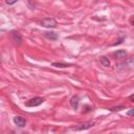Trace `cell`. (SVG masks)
<instances>
[{
	"mask_svg": "<svg viewBox=\"0 0 134 134\" xmlns=\"http://www.w3.org/2000/svg\"><path fill=\"white\" fill-rule=\"evenodd\" d=\"M14 122H15L18 127H20V128H22V127H24V126L26 125V120H25V118H23L22 116H15V117H14Z\"/></svg>",
	"mask_w": 134,
	"mask_h": 134,
	"instance_id": "obj_3",
	"label": "cell"
},
{
	"mask_svg": "<svg viewBox=\"0 0 134 134\" xmlns=\"http://www.w3.org/2000/svg\"><path fill=\"white\" fill-rule=\"evenodd\" d=\"M40 24L41 26H44V27H55L57 21L52 18H45L40 21Z\"/></svg>",
	"mask_w": 134,
	"mask_h": 134,
	"instance_id": "obj_1",
	"label": "cell"
},
{
	"mask_svg": "<svg viewBox=\"0 0 134 134\" xmlns=\"http://www.w3.org/2000/svg\"><path fill=\"white\" fill-rule=\"evenodd\" d=\"M79 100H80L79 96H73V97L71 98V100H70V104H71L72 108H74V109H76V108H77V105H79Z\"/></svg>",
	"mask_w": 134,
	"mask_h": 134,
	"instance_id": "obj_5",
	"label": "cell"
},
{
	"mask_svg": "<svg viewBox=\"0 0 134 134\" xmlns=\"http://www.w3.org/2000/svg\"><path fill=\"white\" fill-rule=\"evenodd\" d=\"M45 37L50 39V40H57L58 39V35L54 32H45Z\"/></svg>",
	"mask_w": 134,
	"mask_h": 134,
	"instance_id": "obj_6",
	"label": "cell"
},
{
	"mask_svg": "<svg viewBox=\"0 0 134 134\" xmlns=\"http://www.w3.org/2000/svg\"><path fill=\"white\" fill-rule=\"evenodd\" d=\"M132 24H133V25H134V19H133V20H132Z\"/></svg>",
	"mask_w": 134,
	"mask_h": 134,
	"instance_id": "obj_12",
	"label": "cell"
},
{
	"mask_svg": "<svg viewBox=\"0 0 134 134\" xmlns=\"http://www.w3.org/2000/svg\"><path fill=\"white\" fill-rule=\"evenodd\" d=\"M43 102H44V99L42 97H34V98H30L29 100H27L25 105L27 107H36V106L41 105Z\"/></svg>",
	"mask_w": 134,
	"mask_h": 134,
	"instance_id": "obj_2",
	"label": "cell"
},
{
	"mask_svg": "<svg viewBox=\"0 0 134 134\" xmlns=\"http://www.w3.org/2000/svg\"><path fill=\"white\" fill-rule=\"evenodd\" d=\"M52 66H54V67H60V68H65V67H67L68 65H66V64H64V63H52Z\"/></svg>",
	"mask_w": 134,
	"mask_h": 134,
	"instance_id": "obj_8",
	"label": "cell"
},
{
	"mask_svg": "<svg viewBox=\"0 0 134 134\" xmlns=\"http://www.w3.org/2000/svg\"><path fill=\"white\" fill-rule=\"evenodd\" d=\"M125 54H126V52L124 50H119V51L114 53V55H116V57H120V55H125Z\"/></svg>",
	"mask_w": 134,
	"mask_h": 134,
	"instance_id": "obj_9",
	"label": "cell"
},
{
	"mask_svg": "<svg viewBox=\"0 0 134 134\" xmlns=\"http://www.w3.org/2000/svg\"><path fill=\"white\" fill-rule=\"evenodd\" d=\"M100 63H102L103 66H105V67H108V66L110 65V62H109V60H108L106 57H102V58H100Z\"/></svg>",
	"mask_w": 134,
	"mask_h": 134,
	"instance_id": "obj_7",
	"label": "cell"
},
{
	"mask_svg": "<svg viewBox=\"0 0 134 134\" xmlns=\"http://www.w3.org/2000/svg\"><path fill=\"white\" fill-rule=\"evenodd\" d=\"M91 126H93V121H88V122H85L83 125H81L80 127H76L75 130H83V129H88L90 128Z\"/></svg>",
	"mask_w": 134,
	"mask_h": 134,
	"instance_id": "obj_4",
	"label": "cell"
},
{
	"mask_svg": "<svg viewBox=\"0 0 134 134\" xmlns=\"http://www.w3.org/2000/svg\"><path fill=\"white\" fill-rule=\"evenodd\" d=\"M127 114H128L129 116H134V109H130V110L127 112Z\"/></svg>",
	"mask_w": 134,
	"mask_h": 134,
	"instance_id": "obj_10",
	"label": "cell"
},
{
	"mask_svg": "<svg viewBox=\"0 0 134 134\" xmlns=\"http://www.w3.org/2000/svg\"><path fill=\"white\" fill-rule=\"evenodd\" d=\"M129 99H130L131 102H133V103H134V93H133V94H131V95L129 96Z\"/></svg>",
	"mask_w": 134,
	"mask_h": 134,
	"instance_id": "obj_11",
	"label": "cell"
}]
</instances>
